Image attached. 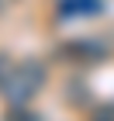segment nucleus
<instances>
[{
    "label": "nucleus",
    "mask_w": 114,
    "mask_h": 121,
    "mask_svg": "<svg viewBox=\"0 0 114 121\" xmlns=\"http://www.w3.org/2000/svg\"><path fill=\"white\" fill-rule=\"evenodd\" d=\"M45 80H48L45 62H38V59H21V62H14L7 83L0 86V97L7 104H28L31 97L45 86Z\"/></svg>",
    "instance_id": "1"
},
{
    "label": "nucleus",
    "mask_w": 114,
    "mask_h": 121,
    "mask_svg": "<svg viewBox=\"0 0 114 121\" xmlns=\"http://www.w3.org/2000/svg\"><path fill=\"white\" fill-rule=\"evenodd\" d=\"M59 59H69V62L76 66H90V62H100V59L107 56V48L97 42V38H73V42H66L62 48H55Z\"/></svg>",
    "instance_id": "2"
},
{
    "label": "nucleus",
    "mask_w": 114,
    "mask_h": 121,
    "mask_svg": "<svg viewBox=\"0 0 114 121\" xmlns=\"http://www.w3.org/2000/svg\"><path fill=\"white\" fill-rule=\"evenodd\" d=\"M59 14L62 17H97L104 14V0H62Z\"/></svg>",
    "instance_id": "3"
},
{
    "label": "nucleus",
    "mask_w": 114,
    "mask_h": 121,
    "mask_svg": "<svg viewBox=\"0 0 114 121\" xmlns=\"http://www.w3.org/2000/svg\"><path fill=\"white\" fill-rule=\"evenodd\" d=\"M4 121H42L35 111H31L28 104H10L7 114H4Z\"/></svg>",
    "instance_id": "4"
},
{
    "label": "nucleus",
    "mask_w": 114,
    "mask_h": 121,
    "mask_svg": "<svg viewBox=\"0 0 114 121\" xmlns=\"http://www.w3.org/2000/svg\"><path fill=\"white\" fill-rule=\"evenodd\" d=\"M90 121H114V104H100L90 111Z\"/></svg>",
    "instance_id": "5"
},
{
    "label": "nucleus",
    "mask_w": 114,
    "mask_h": 121,
    "mask_svg": "<svg viewBox=\"0 0 114 121\" xmlns=\"http://www.w3.org/2000/svg\"><path fill=\"white\" fill-rule=\"evenodd\" d=\"M10 69H14V59H10L7 52H0V86L7 83V76H10Z\"/></svg>",
    "instance_id": "6"
}]
</instances>
